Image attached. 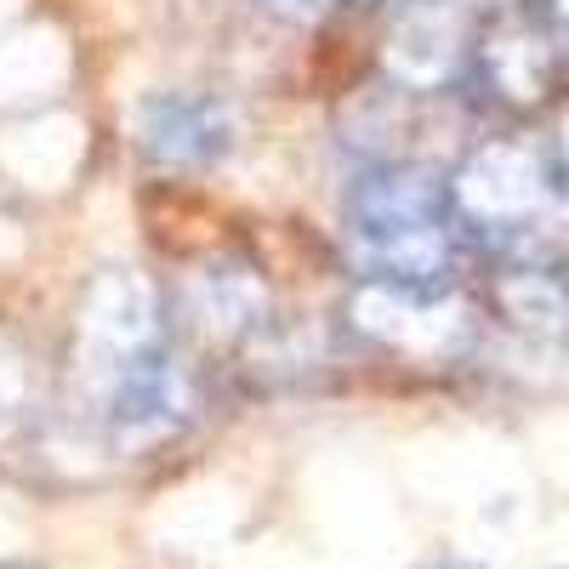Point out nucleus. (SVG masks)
<instances>
[{"mask_svg": "<svg viewBox=\"0 0 569 569\" xmlns=\"http://www.w3.org/2000/svg\"><path fill=\"white\" fill-rule=\"evenodd\" d=\"M342 233L365 284H399V291H450L461 262V228L450 211V177L421 160L370 166L342 211Z\"/></svg>", "mask_w": 569, "mask_h": 569, "instance_id": "f257e3e1", "label": "nucleus"}, {"mask_svg": "<svg viewBox=\"0 0 569 569\" xmlns=\"http://www.w3.org/2000/svg\"><path fill=\"white\" fill-rule=\"evenodd\" d=\"M450 211L467 246L490 251L501 268L563 257L569 188L547 142L490 137L450 171Z\"/></svg>", "mask_w": 569, "mask_h": 569, "instance_id": "f03ea898", "label": "nucleus"}, {"mask_svg": "<svg viewBox=\"0 0 569 569\" xmlns=\"http://www.w3.org/2000/svg\"><path fill=\"white\" fill-rule=\"evenodd\" d=\"M171 319L166 302L137 268H109L86 284L74 308V337H69V365H63V405L80 427L103 416V405L142 376L154 359H166Z\"/></svg>", "mask_w": 569, "mask_h": 569, "instance_id": "7ed1b4c3", "label": "nucleus"}, {"mask_svg": "<svg viewBox=\"0 0 569 569\" xmlns=\"http://www.w3.org/2000/svg\"><path fill=\"white\" fill-rule=\"evenodd\" d=\"M348 319L365 330L370 342H382L405 359H450L456 348H467L472 319L450 291H399V284H359Z\"/></svg>", "mask_w": 569, "mask_h": 569, "instance_id": "20e7f679", "label": "nucleus"}, {"mask_svg": "<svg viewBox=\"0 0 569 569\" xmlns=\"http://www.w3.org/2000/svg\"><path fill=\"white\" fill-rule=\"evenodd\" d=\"M479 23L467 0H399V23L388 34V69L399 91H445L472 74Z\"/></svg>", "mask_w": 569, "mask_h": 569, "instance_id": "39448f33", "label": "nucleus"}, {"mask_svg": "<svg viewBox=\"0 0 569 569\" xmlns=\"http://www.w3.org/2000/svg\"><path fill=\"white\" fill-rule=\"evenodd\" d=\"M182 325L206 348H240L268 330V284L251 262H206L182 284Z\"/></svg>", "mask_w": 569, "mask_h": 569, "instance_id": "423d86ee", "label": "nucleus"}, {"mask_svg": "<svg viewBox=\"0 0 569 569\" xmlns=\"http://www.w3.org/2000/svg\"><path fill=\"white\" fill-rule=\"evenodd\" d=\"M137 149L160 171H194L228 149V114L206 91H160L137 109Z\"/></svg>", "mask_w": 569, "mask_h": 569, "instance_id": "0eeeda50", "label": "nucleus"}, {"mask_svg": "<svg viewBox=\"0 0 569 569\" xmlns=\"http://www.w3.org/2000/svg\"><path fill=\"white\" fill-rule=\"evenodd\" d=\"M472 74H479L496 98L507 103H536L558 74V34L552 23L507 18L496 29H479V52H472Z\"/></svg>", "mask_w": 569, "mask_h": 569, "instance_id": "6e6552de", "label": "nucleus"}, {"mask_svg": "<svg viewBox=\"0 0 569 569\" xmlns=\"http://www.w3.org/2000/svg\"><path fill=\"white\" fill-rule=\"evenodd\" d=\"M496 313L536 342H569V251L541 262H512L496 273Z\"/></svg>", "mask_w": 569, "mask_h": 569, "instance_id": "1a4fd4ad", "label": "nucleus"}, {"mask_svg": "<svg viewBox=\"0 0 569 569\" xmlns=\"http://www.w3.org/2000/svg\"><path fill=\"white\" fill-rule=\"evenodd\" d=\"M34 410V370H29V353L12 342V337H0V439L18 433V427L29 421Z\"/></svg>", "mask_w": 569, "mask_h": 569, "instance_id": "9d476101", "label": "nucleus"}, {"mask_svg": "<svg viewBox=\"0 0 569 569\" xmlns=\"http://www.w3.org/2000/svg\"><path fill=\"white\" fill-rule=\"evenodd\" d=\"M547 149H552V166H558V177H563V188H569V120H563V131L547 142Z\"/></svg>", "mask_w": 569, "mask_h": 569, "instance_id": "9b49d317", "label": "nucleus"}, {"mask_svg": "<svg viewBox=\"0 0 569 569\" xmlns=\"http://www.w3.org/2000/svg\"><path fill=\"white\" fill-rule=\"evenodd\" d=\"M268 7H279V12H297V18H308V12H325V7H342V0H268Z\"/></svg>", "mask_w": 569, "mask_h": 569, "instance_id": "f8f14e48", "label": "nucleus"}, {"mask_svg": "<svg viewBox=\"0 0 569 569\" xmlns=\"http://www.w3.org/2000/svg\"><path fill=\"white\" fill-rule=\"evenodd\" d=\"M490 7H507V12H518V7H530V0H490Z\"/></svg>", "mask_w": 569, "mask_h": 569, "instance_id": "ddd939ff", "label": "nucleus"}, {"mask_svg": "<svg viewBox=\"0 0 569 569\" xmlns=\"http://www.w3.org/2000/svg\"><path fill=\"white\" fill-rule=\"evenodd\" d=\"M433 569H472V563H433Z\"/></svg>", "mask_w": 569, "mask_h": 569, "instance_id": "4468645a", "label": "nucleus"}, {"mask_svg": "<svg viewBox=\"0 0 569 569\" xmlns=\"http://www.w3.org/2000/svg\"><path fill=\"white\" fill-rule=\"evenodd\" d=\"M0 569H23V563H0Z\"/></svg>", "mask_w": 569, "mask_h": 569, "instance_id": "2eb2a0df", "label": "nucleus"}]
</instances>
